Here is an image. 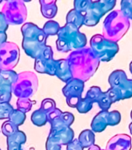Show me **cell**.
I'll return each instance as SVG.
<instances>
[{"label":"cell","instance_id":"1","mask_svg":"<svg viewBox=\"0 0 132 150\" xmlns=\"http://www.w3.org/2000/svg\"><path fill=\"white\" fill-rule=\"evenodd\" d=\"M69 64L73 78L86 81L95 72L98 67V59L90 49L72 51L66 59Z\"/></svg>","mask_w":132,"mask_h":150},{"label":"cell","instance_id":"2","mask_svg":"<svg viewBox=\"0 0 132 150\" xmlns=\"http://www.w3.org/2000/svg\"><path fill=\"white\" fill-rule=\"evenodd\" d=\"M57 35L56 47L61 52L83 49L87 42L86 35L72 23H66L65 26L61 27Z\"/></svg>","mask_w":132,"mask_h":150},{"label":"cell","instance_id":"3","mask_svg":"<svg viewBox=\"0 0 132 150\" xmlns=\"http://www.w3.org/2000/svg\"><path fill=\"white\" fill-rule=\"evenodd\" d=\"M38 87V79L33 72L24 71L18 74V79L12 85V92L19 98H30Z\"/></svg>","mask_w":132,"mask_h":150},{"label":"cell","instance_id":"4","mask_svg":"<svg viewBox=\"0 0 132 150\" xmlns=\"http://www.w3.org/2000/svg\"><path fill=\"white\" fill-rule=\"evenodd\" d=\"M2 13L9 24L20 25L26 21L27 16V7L23 1L9 0L5 2Z\"/></svg>","mask_w":132,"mask_h":150},{"label":"cell","instance_id":"5","mask_svg":"<svg viewBox=\"0 0 132 150\" xmlns=\"http://www.w3.org/2000/svg\"><path fill=\"white\" fill-rule=\"evenodd\" d=\"M20 49L15 43L5 42L0 46L1 70H13L20 60Z\"/></svg>","mask_w":132,"mask_h":150},{"label":"cell","instance_id":"6","mask_svg":"<svg viewBox=\"0 0 132 150\" xmlns=\"http://www.w3.org/2000/svg\"><path fill=\"white\" fill-rule=\"evenodd\" d=\"M90 45L96 57L101 60H109L115 52L114 50H112L114 45L100 35H94L91 38Z\"/></svg>","mask_w":132,"mask_h":150},{"label":"cell","instance_id":"7","mask_svg":"<svg viewBox=\"0 0 132 150\" xmlns=\"http://www.w3.org/2000/svg\"><path fill=\"white\" fill-rule=\"evenodd\" d=\"M84 82L79 79L72 78L63 88L62 93L66 98L67 104L70 107H76L83 92Z\"/></svg>","mask_w":132,"mask_h":150},{"label":"cell","instance_id":"8","mask_svg":"<svg viewBox=\"0 0 132 150\" xmlns=\"http://www.w3.org/2000/svg\"><path fill=\"white\" fill-rule=\"evenodd\" d=\"M47 139L59 146L67 145L74 139V131L67 126L51 128Z\"/></svg>","mask_w":132,"mask_h":150},{"label":"cell","instance_id":"9","mask_svg":"<svg viewBox=\"0 0 132 150\" xmlns=\"http://www.w3.org/2000/svg\"><path fill=\"white\" fill-rule=\"evenodd\" d=\"M21 31L23 39L37 40L43 43H46L47 36L41 28H38L34 23L30 22L25 23L21 27Z\"/></svg>","mask_w":132,"mask_h":150},{"label":"cell","instance_id":"10","mask_svg":"<svg viewBox=\"0 0 132 150\" xmlns=\"http://www.w3.org/2000/svg\"><path fill=\"white\" fill-rule=\"evenodd\" d=\"M22 47L27 56L36 59L42 56L44 50L46 49L47 45L37 40L23 39Z\"/></svg>","mask_w":132,"mask_h":150},{"label":"cell","instance_id":"11","mask_svg":"<svg viewBox=\"0 0 132 150\" xmlns=\"http://www.w3.org/2000/svg\"><path fill=\"white\" fill-rule=\"evenodd\" d=\"M56 66H57V60L54 59L37 58L35 59L34 69L36 71L41 74H47L53 76L55 74Z\"/></svg>","mask_w":132,"mask_h":150},{"label":"cell","instance_id":"12","mask_svg":"<svg viewBox=\"0 0 132 150\" xmlns=\"http://www.w3.org/2000/svg\"><path fill=\"white\" fill-rule=\"evenodd\" d=\"M59 79L63 82L67 83L71 79L73 78L70 70L69 64L66 59H61L57 60V66H56L55 74Z\"/></svg>","mask_w":132,"mask_h":150},{"label":"cell","instance_id":"13","mask_svg":"<svg viewBox=\"0 0 132 150\" xmlns=\"http://www.w3.org/2000/svg\"><path fill=\"white\" fill-rule=\"evenodd\" d=\"M27 141L24 132L19 130L16 133L7 138V150H20L21 145Z\"/></svg>","mask_w":132,"mask_h":150},{"label":"cell","instance_id":"14","mask_svg":"<svg viewBox=\"0 0 132 150\" xmlns=\"http://www.w3.org/2000/svg\"><path fill=\"white\" fill-rule=\"evenodd\" d=\"M41 11L43 15L47 19H52L56 16L58 13V6L56 4V1H47L41 0Z\"/></svg>","mask_w":132,"mask_h":150},{"label":"cell","instance_id":"15","mask_svg":"<svg viewBox=\"0 0 132 150\" xmlns=\"http://www.w3.org/2000/svg\"><path fill=\"white\" fill-rule=\"evenodd\" d=\"M107 112L103 111L98 113L93 119L91 127L95 132H101L107 125Z\"/></svg>","mask_w":132,"mask_h":150},{"label":"cell","instance_id":"16","mask_svg":"<svg viewBox=\"0 0 132 150\" xmlns=\"http://www.w3.org/2000/svg\"><path fill=\"white\" fill-rule=\"evenodd\" d=\"M78 141L83 149L89 148L95 143V134L90 130H85L79 134Z\"/></svg>","mask_w":132,"mask_h":150},{"label":"cell","instance_id":"17","mask_svg":"<svg viewBox=\"0 0 132 150\" xmlns=\"http://www.w3.org/2000/svg\"><path fill=\"white\" fill-rule=\"evenodd\" d=\"M66 23H72L79 29L84 24V16L75 9H71L66 16Z\"/></svg>","mask_w":132,"mask_h":150},{"label":"cell","instance_id":"18","mask_svg":"<svg viewBox=\"0 0 132 150\" xmlns=\"http://www.w3.org/2000/svg\"><path fill=\"white\" fill-rule=\"evenodd\" d=\"M31 121L37 127L44 126L47 122V114L41 109L35 110L31 115Z\"/></svg>","mask_w":132,"mask_h":150},{"label":"cell","instance_id":"19","mask_svg":"<svg viewBox=\"0 0 132 150\" xmlns=\"http://www.w3.org/2000/svg\"><path fill=\"white\" fill-rule=\"evenodd\" d=\"M60 28V25L58 22L51 20L45 23L42 30L45 33V35L48 37V36H54V35H58Z\"/></svg>","mask_w":132,"mask_h":150},{"label":"cell","instance_id":"20","mask_svg":"<svg viewBox=\"0 0 132 150\" xmlns=\"http://www.w3.org/2000/svg\"><path fill=\"white\" fill-rule=\"evenodd\" d=\"M9 120L11 121L12 123H13L17 127L20 126L24 123L26 120V113L21 112L19 110H15L14 109L13 111L11 112V114L9 115Z\"/></svg>","mask_w":132,"mask_h":150},{"label":"cell","instance_id":"21","mask_svg":"<svg viewBox=\"0 0 132 150\" xmlns=\"http://www.w3.org/2000/svg\"><path fill=\"white\" fill-rule=\"evenodd\" d=\"M93 102L88 98H81L76 105V109L80 113L88 112L93 107Z\"/></svg>","mask_w":132,"mask_h":150},{"label":"cell","instance_id":"22","mask_svg":"<svg viewBox=\"0 0 132 150\" xmlns=\"http://www.w3.org/2000/svg\"><path fill=\"white\" fill-rule=\"evenodd\" d=\"M35 102H33L30 99V98H18V101L16 103V105H17V110L23 112H29L31 108H32L33 105L34 104Z\"/></svg>","mask_w":132,"mask_h":150},{"label":"cell","instance_id":"23","mask_svg":"<svg viewBox=\"0 0 132 150\" xmlns=\"http://www.w3.org/2000/svg\"><path fill=\"white\" fill-rule=\"evenodd\" d=\"M19 131V127L12 123L9 120H7L2 124V132L5 136H6L7 138L9 136L13 135L15 133H16Z\"/></svg>","mask_w":132,"mask_h":150},{"label":"cell","instance_id":"24","mask_svg":"<svg viewBox=\"0 0 132 150\" xmlns=\"http://www.w3.org/2000/svg\"><path fill=\"white\" fill-rule=\"evenodd\" d=\"M12 85H6L0 90V103H9L12 98Z\"/></svg>","mask_w":132,"mask_h":150},{"label":"cell","instance_id":"25","mask_svg":"<svg viewBox=\"0 0 132 150\" xmlns=\"http://www.w3.org/2000/svg\"><path fill=\"white\" fill-rule=\"evenodd\" d=\"M90 2L91 1H86V0H76L74 2V9L80 13L84 16L86 12L90 6Z\"/></svg>","mask_w":132,"mask_h":150},{"label":"cell","instance_id":"26","mask_svg":"<svg viewBox=\"0 0 132 150\" xmlns=\"http://www.w3.org/2000/svg\"><path fill=\"white\" fill-rule=\"evenodd\" d=\"M13 110L9 103H0V120L8 119Z\"/></svg>","mask_w":132,"mask_h":150},{"label":"cell","instance_id":"27","mask_svg":"<svg viewBox=\"0 0 132 150\" xmlns=\"http://www.w3.org/2000/svg\"><path fill=\"white\" fill-rule=\"evenodd\" d=\"M56 108L55 102L51 99V98H46L42 101L41 105V110H42L45 113L51 112V110H54Z\"/></svg>","mask_w":132,"mask_h":150},{"label":"cell","instance_id":"28","mask_svg":"<svg viewBox=\"0 0 132 150\" xmlns=\"http://www.w3.org/2000/svg\"><path fill=\"white\" fill-rule=\"evenodd\" d=\"M59 118L62 121V123L65 124V126L70 127L74 122L75 117L74 115L69 112H61L59 116Z\"/></svg>","mask_w":132,"mask_h":150},{"label":"cell","instance_id":"29","mask_svg":"<svg viewBox=\"0 0 132 150\" xmlns=\"http://www.w3.org/2000/svg\"><path fill=\"white\" fill-rule=\"evenodd\" d=\"M120 121V114L117 111H114V112L107 113V124L110 125H115L118 124Z\"/></svg>","mask_w":132,"mask_h":150},{"label":"cell","instance_id":"30","mask_svg":"<svg viewBox=\"0 0 132 150\" xmlns=\"http://www.w3.org/2000/svg\"><path fill=\"white\" fill-rule=\"evenodd\" d=\"M84 149L82 148L80 143L79 142L78 139H73V140L67 145L66 150H83Z\"/></svg>","mask_w":132,"mask_h":150},{"label":"cell","instance_id":"31","mask_svg":"<svg viewBox=\"0 0 132 150\" xmlns=\"http://www.w3.org/2000/svg\"><path fill=\"white\" fill-rule=\"evenodd\" d=\"M9 27V23L2 12H0V32H6Z\"/></svg>","mask_w":132,"mask_h":150},{"label":"cell","instance_id":"32","mask_svg":"<svg viewBox=\"0 0 132 150\" xmlns=\"http://www.w3.org/2000/svg\"><path fill=\"white\" fill-rule=\"evenodd\" d=\"M61 111L59 109H58V108H55L54 110H51V112H49L47 113V122H50L51 121V120H53L54 118H56L57 117H58L59 115L61 113Z\"/></svg>","mask_w":132,"mask_h":150},{"label":"cell","instance_id":"33","mask_svg":"<svg viewBox=\"0 0 132 150\" xmlns=\"http://www.w3.org/2000/svg\"><path fill=\"white\" fill-rule=\"evenodd\" d=\"M7 42L6 32H0V46Z\"/></svg>","mask_w":132,"mask_h":150},{"label":"cell","instance_id":"34","mask_svg":"<svg viewBox=\"0 0 132 150\" xmlns=\"http://www.w3.org/2000/svg\"><path fill=\"white\" fill-rule=\"evenodd\" d=\"M89 150H101V149H100V148L99 147L98 145H93L89 148Z\"/></svg>","mask_w":132,"mask_h":150},{"label":"cell","instance_id":"35","mask_svg":"<svg viewBox=\"0 0 132 150\" xmlns=\"http://www.w3.org/2000/svg\"><path fill=\"white\" fill-rule=\"evenodd\" d=\"M1 71H2V70H1V68H0V72H1Z\"/></svg>","mask_w":132,"mask_h":150},{"label":"cell","instance_id":"36","mask_svg":"<svg viewBox=\"0 0 132 150\" xmlns=\"http://www.w3.org/2000/svg\"><path fill=\"white\" fill-rule=\"evenodd\" d=\"M20 150H22V149H20Z\"/></svg>","mask_w":132,"mask_h":150},{"label":"cell","instance_id":"37","mask_svg":"<svg viewBox=\"0 0 132 150\" xmlns=\"http://www.w3.org/2000/svg\"><path fill=\"white\" fill-rule=\"evenodd\" d=\"M0 150H1V149H0Z\"/></svg>","mask_w":132,"mask_h":150}]
</instances>
